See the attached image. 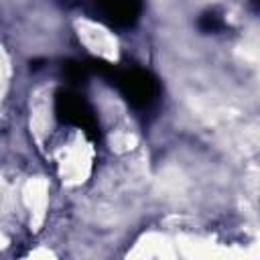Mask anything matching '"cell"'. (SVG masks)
<instances>
[{
    "label": "cell",
    "mask_w": 260,
    "mask_h": 260,
    "mask_svg": "<svg viewBox=\"0 0 260 260\" xmlns=\"http://www.w3.org/2000/svg\"><path fill=\"white\" fill-rule=\"evenodd\" d=\"M100 4L110 18H114L116 22H126L134 16L138 0H100Z\"/></svg>",
    "instance_id": "1"
}]
</instances>
